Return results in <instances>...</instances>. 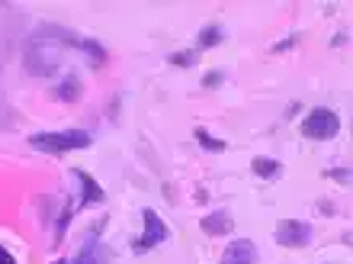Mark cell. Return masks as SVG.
Listing matches in <instances>:
<instances>
[{"label": "cell", "mask_w": 353, "mask_h": 264, "mask_svg": "<svg viewBox=\"0 0 353 264\" xmlns=\"http://www.w3.org/2000/svg\"><path fill=\"white\" fill-rule=\"evenodd\" d=\"M196 142H199L203 149H209V151H225V142L215 139V135H209L205 129H196Z\"/></svg>", "instance_id": "15"}, {"label": "cell", "mask_w": 353, "mask_h": 264, "mask_svg": "<svg viewBox=\"0 0 353 264\" xmlns=\"http://www.w3.org/2000/svg\"><path fill=\"white\" fill-rule=\"evenodd\" d=\"M141 219H145V232L135 238V252H151V248H158L161 242H168L170 229L154 209H141Z\"/></svg>", "instance_id": "4"}, {"label": "cell", "mask_w": 353, "mask_h": 264, "mask_svg": "<svg viewBox=\"0 0 353 264\" xmlns=\"http://www.w3.org/2000/svg\"><path fill=\"white\" fill-rule=\"evenodd\" d=\"M203 232L205 236H212V238H222V236H232V229H234V219L232 213H225V209H219V213H209V216H203Z\"/></svg>", "instance_id": "7"}, {"label": "cell", "mask_w": 353, "mask_h": 264, "mask_svg": "<svg viewBox=\"0 0 353 264\" xmlns=\"http://www.w3.org/2000/svg\"><path fill=\"white\" fill-rule=\"evenodd\" d=\"M337 132H341V116L334 110H327V106H315V110H308L305 123H302V135L305 139H334Z\"/></svg>", "instance_id": "3"}, {"label": "cell", "mask_w": 353, "mask_h": 264, "mask_svg": "<svg viewBox=\"0 0 353 264\" xmlns=\"http://www.w3.org/2000/svg\"><path fill=\"white\" fill-rule=\"evenodd\" d=\"M222 39H225L222 26H203V29H199V39H196V52H199V48H212V46H219Z\"/></svg>", "instance_id": "13"}, {"label": "cell", "mask_w": 353, "mask_h": 264, "mask_svg": "<svg viewBox=\"0 0 353 264\" xmlns=\"http://www.w3.org/2000/svg\"><path fill=\"white\" fill-rule=\"evenodd\" d=\"M222 264H257V245L251 238H234L222 252Z\"/></svg>", "instance_id": "6"}, {"label": "cell", "mask_w": 353, "mask_h": 264, "mask_svg": "<svg viewBox=\"0 0 353 264\" xmlns=\"http://www.w3.org/2000/svg\"><path fill=\"white\" fill-rule=\"evenodd\" d=\"M327 178H334V180H341V184H347V180H350V168H331V171H327Z\"/></svg>", "instance_id": "19"}, {"label": "cell", "mask_w": 353, "mask_h": 264, "mask_svg": "<svg viewBox=\"0 0 353 264\" xmlns=\"http://www.w3.org/2000/svg\"><path fill=\"white\" fill-rule=\"evenodd\" d=\"M74 32L65 26H52V23H42V26L29 36L26 52H23V68H26L32 77H52L61 68V48L74 46Z\"/></svg>", "instance_id": "1"}, {"label": "cell", "mask_w": 353, "mask_h": 264, "mask_svg": "<svg viewBox=\"0 0 353 264\" xmlns=\"http://www.w3.org/2000/svg\"><path fill=\"white\" fill-rule=\"evenodd\" d=\"M222 81H225V75H222V71H209V75L203 77V87H209V91H212V87H219V84H222Z\"/></svg>", "instance_id": "18"}, {"label": "cell", "mask_w": 353, "mask_h": 264, "mask_svg": "<svg viewBox=\"0 0 353 264\" xmlns=\"http://www.w3.org/2000/svg\"><path fill=\"white\" fill-rule=\"evenodd\" d=\"M90 132L87 129H61V132H36L29 135V145L48 155H65V151H77L90 145Z\"/></svg>", "instance_id": "2"}, {"label": "cell", "mask_w": 353, "mask_h": 264, "mask_svg": "<svg viewBox=\"0 0 353 264\" xmlns=\"http://www.w3.org/2000/svg\"><path fill=\"white\" fill-rule=\"evenodd\" d=\"M81 94H84V84H81V77L77 75H65L61 77V84L55 87V97L61 100V104H74V100H81Z\"/></svg>", "instance_id": "10"}, {"label": "cell", "mask_w": 353, "mask_h": 264, "mask_svg": "<svg viewBox=\"0 0 353 264\" xmlns=\"http://www.w3.org/2000/svg\"><path fill=\"white\" fill-rule=\"evenodd\" d=\"M276 242L286 248H305L312 242V226L302 219H283L276 226Z\"/></svg>", "instance_id": "5"}, {"label": "cell", "mask_w": 353, "mask_h": 264, "mask_svg": "<svg viewBox=\"0 0 353 264\" xmlns=\"http://www.w3.org/2000/svg\"><path fill=\"white\" fill-rule=\"evenodd\" d=\"M55 264H68V261H55Z\"/></svg>", "instance_id": "21"}, {"label": "cell", "mask_w": 353, "mask_h": 264, "mask_svg": "<svg viewBox=\"0 0 353 264\" xmlns=\"http://www.w3.org/2000/svg\"><path fill=\"white\" fill-rule=\"evenodd\" d=\"M71 48H77V52H84L87 55V62H90V68H103L106 65V48L97 42V39H81L77 36L74 39V46Z\"/></svg>", "instance_id": "9"}, {"label": "cell", "mask_w": 353, "mask_h": 264, "mask_svg": "<svg viewBox=\"0 0 353 264\" xmlns=\"http://www.w3.org/2000/svg\"><path fill=\"white\" fill-rule=\"evenodd\" d=\"M251 168H254L257 178H267V180H273V178L283 174V164H279L276 158H263V155H257V158L251 161Z\"/></svg>", "instance_id": "12"}, {"label": "cell", "mask_w": 353, "mask_h": 264, "mask_svg": "<svg viewBox=\"0 0 353 264\" xmlns=\"http://www.w3.org/2000/svg\"><path fill=\"white\" fill-rule=\"evenodd\" d=\"M74 264H110V255H106V248H103V242H97V236H87L84 245H81V252H77Z\"/></svg>", "instance_id": "8"}, {"label": "cell", "mask_w": 353, "mask_h": 264, "mask_svg": "<svg viewBox=\"0 0 353 264\" xmlns=\"http://www.w3.org/2000/svg\"><path fill=\"white\" fill-rule=\"evenodd\" d=\"M196 58H199V52H196V48H183V52H174V55H170V65H176V68H193Z\"/></svg>", "instance_id": "14"}, {"label": "cell", "mask_w": 353, "mask_h": 264, "mask_svg": "<svg viewBox=\"0 0 353 264\" xmlns=\"http://www.w3.org/2000/svg\"><path fill=\"white\" fill-rule=\"evenodd\" d=\"M292 46H299V36H289V39H283V42H276V46L270 48L273 55H279V52H289Z\"/></svg>", "instance_id": "17"}, {"label": "cell", "mask_w": 353, "mask_h": 264, "mask_svg": "<svg viewBox=\"0 0 353 264\" xmlns=\"http://www.w3.org/2000/svg\"><path fill=\"white\" fill-rule=\"evenodd\" d=\"M0 264H17V258L10 255V252H7L3 245H0Z\"/></svg>", "instance_id": "20"}, {"label": "cell", "mask_w": 353, "mask_h": 264, "mask_svg": "<svg viewBox=\"0 0 353 264\" xmlns=\"http://www.w3.org/2000/svg\"><path fill=\"white\" fill-rule=\"evenodd\" d=\"M71 216H74V207H71V203H65V209H61V213H58L55 238H65V229H68V223H71Z\"/></svg>", "instance_id": "16"}, {"label": "cell", "mask_w": 353, "mask_h": 264, "mask_svg": "<svg viewBox=\"0 0 353 264\" xmlns=\"http://www.w3.org/2000/svg\"><path fill=\"white\" fill-rule=\"evenodd\" d=\"M74 178L84 184V197H81V207H87V203H103V200H106L103 187L90 178V174H87V171H74Z\"/></svg>", "instance_id": "11"}]
</instances>
